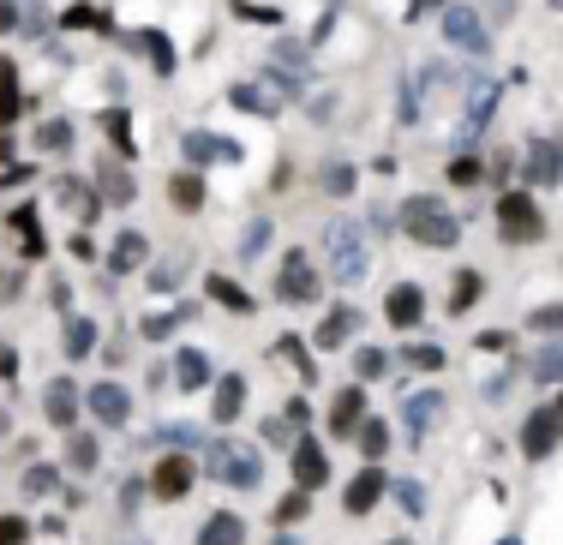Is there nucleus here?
Returning a JSON list of instances; mask_svg holds the SVG:
<instances>
[{
	"mask_svg": "<svg viewBox=\"0 0 563 545\" xmlns=\"http://www.w3.org/2000/svg\"><path fill=\"white\" fill-rule=\"evenodd\" d=\"M324 258H330V276H336V282H360V276L372 270L366 228H360V222H330V228H324Z\"/></svg>",
	"mask_w": 563,
	"mask_h": 545,
	"instance_id": "f257e3e1",
	"label": "nucleus"
},
{
	"mask_svg": "<svg viewBox=\"0 0 563 545\" xmlns=\"http://www.w3.org/2000/svg\"><path fill=\"white\" fill-rule=\"evenodd\" d=\"M402 228H408L420 246H456V240H462V222H456L438 198H408V204H402Z\"/></svg>",
	"mask_w": 563,
	"mask_h": 545,
	"instance_id": "f03ea898",
	"label": "nucleus"
},
{
	"mask_svg": "<svg viewBox=\"0 0 563 545\" xmlns=\"http://www.w3.org/2000/svg\"><path fill=\"white\" fill-rule=\"evenodd\" d=\"M498 222H504V240H510V246H522V240H540V234H546V222H540L534 198H522V192H504V198H498Z\"/></svg>",
	"mask_w": 563,
	"mask_h": 545,
	"instance_id": "7ed1b4c3",
	"label": "nucleus"
},
{
	"mask_svg": "<svg viewBox=\"0 0 563 545\" xmlns=\"http://www.w3.org/2000/svg\"><path fill=\"white\" fill-rule=\"evenodd\" d=\"M444 36H450L456 48H474V54H486V48H492L486 18H480L474 6H450V12H444Z\"/></svg>",
	"mask_w": 563,
	"mask_h": 545,
	"instance_id": "20e7f679",
	"label": "nucleus"
},
{
	"mask_svg": "<svg viewBox=\"0 0 563 545\" xmlns=\"http://www.w3.org/2000/svg\"><path fill=\"white\" fill-rule=\"evenodd\" d=\"M276 294H282V300H294V306H306V300H318V276H312V264H306L300 252H288V258H282V276H276Z\"/></svg>",
	"mask_w": 563,
	"mask_h": 545,
	"instance_id": "39448f33",
	"label": "nucleus"
},
{
	"mask_svg": "<svg viewBox=\"0 0 563 545\" xmlns=\"http://www.w3.org/2000/svg\"><path fill=\"white\" fill-rule=\"evenodd\" d=\"M216 474H222L228 486H258V456H252L246 444H222V450H216Z\"/></svg>",
	"mask_w": 563,
	"mask_h": 545,
	"instance_id": "423d86ee",
	"label": "nucleus"
},
{
	"mask_svg": "<svg viewBox=\"0 0 563 545\" xmlns=\"http://www.w3.org/2000/svg\"><path fill=\"white\" fill-rule=\"evenodd\" d=\"M558 432H563L558 408H540V414H528V426H522V450H528V456H552Z\"/></svg>",
	"mask_w": 563,
	"mask_h": 545,
	"instance_id": "0eeeda50",
	"label": "nucleus"
},
{
	"mask_svg": "<svg viewBox=\"0 0 563 545\" xmlns=\"http://www.w3.org/2000/svg\"><path fill=\"white\" fill-rule=\"evenodd\" d=\"M90 414L96 420H108V426H126V414H132V396L120 390V384H90Z\"/></svg>",
	"mask_w": 563,
	"mask_h": 545,
	"instance_id": "6e6552de",
	"label": "nucleus"
},
{
	"mask_svg": "<svg viewBox=\"0 0 563 545\" xmlns=\"http://www.w3.org/2000/svg\"><path fill=\"white\" fill-rule=\"evenodd\" d=\"M324 480H330V468H324V450H318L312 438H300V444H294V486H300V492H318Z\"/></svg>",
	"mask_w": 563,
	"mask_h": 545,
	"instance_id": "1a4fd4ad",
	"label": "nucleus"
},
{
	"mask_svg": "<svg viewBox=\"0 0 563 545\" xmlns=\"http://www.w3.org/2000/svg\"><path fill=\"white\" fill-rule=\"evenodd\" d=\"M150 492H156V498H168V504H174V498H186V492H192V462H186V456H168V462H156V480H150Z\"/></svg>",
	"mask_w": 563,
	"mask_h": 545,
	"instance_id": "9d476101",
	"label": "nucleus"
},
{
	"mask_svg": "<svg viewBox=\"0 0 563 545\" xmlns=\"http://www.w3.org/2000/svg\"><path fill=\"white\" fill-rule=\"evenodd\" d=\"M528 174H534L540 186H558L563 180V150L552 138H534V144H528Z\"/></svg>",
	"mask_w": 563,
	"mask_h": 545,
	"instance_id": "9b49d317",
	"label": "nucleus"
},
{
	"mask_svg": "<svg viewBox=\"0 0 563 545\" xmlns=\"http://www.w3.org/2000/svg\"><path fill=\"white\" fill-rule=\"evenodd\" d=\"M180 150H186V162H234V156H240L228 138H210V132H186Z\"/></svg>",
	"mask_w": 563,
	"mask_h": 545,
	"instance_id": "f8f14e48",
	"label": "nucleus"
},
{
	"mask_svg": "<svg viewBox=\"0 0 563 545\" xmlns=\"http://www.w3.org/2000/svg\"><path fill=\"white\" fill-rule=\"evenodd\" d=\"M420 312H426V294H420L414 282H402V288H390V324H402V330H414V324H420Z\"/></svg>",
	"mask_w": 563,
	"mask_h": 545,
	"instance_id": "ddd939ff",
	"label": "nucleus"
},
{
	"mask_svg": "<svg viewBox=\"0 0 563 545\" xmlns=\"http://www.w3.org/2000/svg\"><path fill=\"white\" fill-rule=\"evenodd\" d=\"M42 402H48V420H54V426H66V432H72V420H78V390H72V378H54V384H48V396H42Z\"/></svg>",
	"mask_w": 563,
	"mask_h": 545,
	"instance_id": "4468645a",
	"label": "nucleus"
},
{
	"mask_svg": "<svg viewBox=\"0 0 563 545\" xmlns=\"http://www.w3.org/2000/svg\"><path fill=\"white\" fill-rule=\"evenodd\" d=\"M378 498H384V474H378V468H366V474H360V480H354V486L342 492V504H348V516H366V510H372Z\"/></svg>",
	"mask_w": 563,
	"mask_h": 545,
	"instance_id": "2eb2a0df",
	"label": "nucleus"
},
{
	"mask_svg": "<svg viewBox=\"0 0 563 545\" xmlns=\"http://www.w3.org/2000/svg\"><path fill=\"white\" fill-rule=\"evenodd\" d=\"M354 330H360V312H354V306H336V312L318 324V348H342Z\"/></svg>",
	"mask_w": 563,
	"mask_h": 545,
	"instance_id": "dca6fc26",
	"label": "nucleus"
},
{
	"mask_svg": "<svg viewBox=\"0 0 563 545\" xmlns=\"http://www.w3.org/2000/svg\"><path fill=\"white\" fill-rule=\"evenodd\" d=\"M174 378H180V390H204V384H210V360L186 348V354L174 360Z\"/></svg>",
	"mask_w": 563,
	"mask_h": 545,
	"instance_id": "f3484780",
	"label": "nucleus"
},
{
	"mask_svg": "<svg viewBox=\"0 0 563 545\" xmlns=\"http://www.w3.org/2000/svg\"><path fill=\"white\" fill-rule=\"evenodd\" d=\"M240 534H246V528H240V516H210V522H204V534H198V545H240Z\"/></svg>",
	"mask_w": 563,
	"mask_h": 545,
	"instance_id": "a211bd4d",
	"label": "nucleus"
},
{
	"mask_svg": "<svg viewBox=\"0 0 563 545\" xmlns=\"http://www.w3.org/2000/svg\"><path fill=\"white\" fill-rule=\"evenodd\" d=\"M144 264V234H120V246H114V276H132Z\"/></svg>",
	"mask_w": 563,
	"mask_h": 545,
	"instance_id": "6ab92c4d",
	"label": "nucleus"
},
{
	"mask_svg": "<svg viewBox=\"0 0 563 545\" xmlns=\"http://www.w3.org/2000/svg\"><path fill=\"white\" fill-rule=\"evenodd\" d=\"M354 420H360V390H342L330 402V432H354Z\"/></svg>",
	"mask_w": 563,
	"mask_h": 545,
	"instance_id": "aec40b11",
	"label": "nucleus"
},
{
	"mask_svg": "<svg viewBox=\"0 0 563 545\" xmlns=\"http://www.w3.org/2000/svg\"><path fill=\"white\" fill-rule=\"evenodd\" d=\"M240 402H246V384H240V378H222V384H216V420H234Z\"/></svg>",
	"mask_w": 563,
	"mask_h": 545,
	"instance_id": "412c9836",
	"label": "nucleus"
},
{
	"mask_svg": "<svg viewBox=\"0 0 563 545\" xmlns=\"http://www.w3.org/2000/svg\"><path fill=\"white\" fill-rule=\"evenodd\" d=\"M168 198H174L180 210H198V204H204V180H198V174H180V180L168 186Z\"/></svg>",
	"mask_w": 563,
	"mask_h": 545,
	"instance_id": "4be33fe9",
	"label": "nucleus"
},
{
	"mask_svg": "<svg viewBox=\"0 0 563 545\" xmlns=\"http://www.w3.org/2000/svg\"><path fill=\"white\" fill-rule=\"evenodd\" d=\"M90 342H96V324H90V318H72V324H66V354H72V360H84V354H90Z\"/></svg>",
	"mask_w": 563,
	"mask_h": 545,
	"instance_id": "5701e85b",
	"label": "nucleus"
},
{
	"mask_svg": "<svg viewBox=\"0 0 563 545\" xmlns=\"http://www.w3.org/2000/svg\"><path fill=\"white\" fill-rule=\"evenodd\" d=\"M102 198H108V204H126V198H132V180H126L114 162L102 168Z\"/></svg>",
	"mask_w": 563,
	"mask_h": 545,
	"instance_id": "b1692460",
	"label": "nucleus"
},
{
	"mask_svg": "<svg viewBox=\"0 0 563 545\" xmlns=\"http://www.w3.org/2000/svg\"><path fill=\"white\" fill-rule=\"evenodd\" d=\"M12 228H18V252H30V258H36V252H42V234H36V216H30V210H18V216H12Z\"/></svg>",
	"mask_w": 563,
	"mask_h": 545,
	"instance_id": "393cba45",
	"label": "nucleus"
},
{
	"mask_svg": "<svg viewBox=\"0 0 563 545\" xmlns=\"http://www.w3.org/2000/svg\"><path fill=\"white\" fill-rule=\"evenodd\" d=\"M354 372H360V378H384V372H390V354H384V348H360V354H354Z\"/></svg>",
	"mask_w": 563,
	"mask_h": 545,
	"instance_id": "a878e982",
	"label": "nucleus"
},
{
	"mask_svg": "<svg viewBox=\"0 0 563 545\" xmlns=\"http://www.w3.org/2000/svg\"><path fill=\"white\" fill-rule=\"evenodd\" d=\"M36 138H42V150H54V156H60V150H72V126H66V120H48Z\"/></svg>",
	"mask_w": 563,
	"mask_h": 545,
	"instance_id": "bb28decb",
	"label": "nucleus"
},
{
	"mask_svg": "<svg viewBox=\"0 0 563 545\" xmlns=\"http://www.w3.org/2000/svg\"><path fill=\"white\" fill-rule=\"evenodd\" d=\"M210 294H216L222 306H234V312H246V288H240V282H228V276H210Z\"/></svg>",
	"mask_w": 563,
	"mask_h": 545,
	"instance_id": "cd10ccee",
	"label": "nucleus"
},
{
	"mask_svg": "<svg viewBox=\"0 0 563 545\" xmlns=\"http://www.w3.org/2000/svg\"><path fill=\"white\" fill-rule=\"evenodd\" d=\"M480 288H486V282H480L474 270H462V282H456V294H450V306H456V312H468V306L480 300Z\"/></svg>",
	"mask_w": 563,
	"mask_h": 545,
	"instance_id": "c85d7f7f",
	"label": "nucleus"
},
{
	"mask_svg": "<svg viewBox=\"0 0 563 545\" xmlns=\"http://www.w3.org/2000/svg\"><path fill=\"white\" fill-rule=\"evenodd\" d=\"M438 408H444V402H438V396H432V390H426V396H414V402H408V420H414V426H420V432H426V426H432V420H438Z\"/></svg>",
	"mask_w": 563,
	"mask_h": 545,
	"instance_id": "c756f323",
	"label": "nucleus"
},
{
	"mask_svg": "<svg viewBox=\"0 0 563 545\" xmlns=\"http://www.w3.org/2000/svg\"><path fill=\"white\" fill-rule=\"evenodd\" d=\"M66 462H72V468H84V474H90V468H96V444H90V438H84V432H72V444H66Z\"/></svg>",
	"mask_w": 563,
	"mask_h": 545,
	"instance_id": "7c9ffc66",
	"label": "nucleus"
},
{
	"mask_svg": "<svg viewBox=\"0 0 563 545\" xmlns=\"http://www.w3.org/2000/svg\"><path fill=\"white\" fill-rule=\"evenodd\" d=\"M234 102H240V108H252V114H270V108H276V96L252 90V84H234Z\"/></svg>",
	"mask_w": 563,
	"mask_h": 545,
	"instance_id": "2f4dec72",
	"label": "nucleus"
},
{
	"mask_svg": "<svg viewBox=\"0 0 563 545\" xmlns=\"http://www.w3.org/2000/svg\"><path fill=\"white\" fill-rule=\"evenodd\" d=\"M54 486H60V474H54V468H30V474H24V492H30V498H48Z\"/></svg>",
	"mask_w": 563,
	"mask_h": 545,
	"instance_id": "473e14b6",
	"label": "nucleus"
},
{
	"mask_svg": "<svg viewBox=\"0 0 563 545\" xmlns=\"http://www.w3.org/2000/svg\"><path fill=\"white\" fill-rule=\"evenodd\" d=\"M18 114V90H12V60H0V120Z\"/></svg>",
	"mask_w": 563,
	"mask_h": 545,
	"instance_id": "72a5a7b5",
	"label": "nucleus"
},
{
	"mask_svg": "<svg viewBox=\"0 0 563 545\" xmlns=\"http://www.w3.org/2000/svg\"><path fill=\"white\" fill-rule=\"evenodd\" d=\"M528 324H534V330H546V336H563V306H540Z\"/></svg>",
	"mask_w": 563,
	"mask_h": 545,
	"instance_id": "f704fd0d",
	"label": "nucleus"
},
{
	"mask_svg": "<svg viewBox=\"0 0 563 545\" xmlns=\"http://www.w3.org/2000/svg\"><path fill=\"white\" fill-rule=\"evenodd\" d=\"M324 186H330L336 198H342V192H354V168H348V162H336V168H324Z\"/></svg>",
	"mask_w": 563,
	"mask_h": 545,
	"instance_id": "c9c22d12",
	"label": "nucleus"
},
{
	"mask_svg": "<svg viewBox=\"0 0 563 545\" xmlns=\"http://www.w3.org/2000/svg\"><path fill=\"white\" fill-rule=\"evenodd\" d=\"M300 516H306V492H294V498L276 504V528H288V522H300Z\"/></svg>",
	"mask_w": 563,
	"mask_h": 545,
	"instance_id": "e433bc0d",
	"label": "nucleus"
},
{
	"mask_svg": "<svg viewBox=\"0 0 563 545\" xmlns=\"http://www.w3.org/2000/svg\"><path fill=\"white\" fill-rule=\"evenodd\" d=\"M534 378H563V342L558 348H546V354L534 360Z\"/></svg>",
	"mask_w": 563,
	"mask_h": 545,
	"instance_id": "4c0bfd02",
	"label": "nucleus"
},
{
	"mask_svg": "<svg viewBox=\"0 0 563 545\" xmlns=\"http://www.w3.org/2000/svg\"><path fill=\"white\" fill-rule=\"evenodd\" d=\"M360 444H366V456L378 462V456L390 450V432H384V426H366V432H360Z\"/></svg>",
	"mask_w": 563,
	"mask_h": 545,
	"instance_id": "58836bf2",
	"label": "nucleus"
},
{
	"mask_svg": "<svg viewBox=\"0 0 563 545\" xmlns=\"http://www.w3.org/2000/svg\"><path fill=\"white\" fill-rule=\"evenodd\" d=\"M450 180H456V186H480V162H468V156H462V162L450 168Z\"/></svg>",
	"mask_w": 563,
	"mask_h": 545,
	"instance_id": "ea45409f",
	"label": "nucleus"
},
{
	"mask_svg": "<svg viewBox=\"0 0 563 545\" xmlns=\"http://www.w3.org/2000/svg\"><path fill=\"white\" fill-rule=\"evenodd\" d=\"M66 24H72V30H84V24H102V12H96V6H72V12H66Z\"/></svg>",
	"mask_w": 563,
	"mask_h": 545,
	"instance_id": "a19ab883",
	"label": "nucleus"
},
{
	"mask_svg": "<svg viewBox=\"0 0 563 545\" xmlns=\"http://www.w3.org/2000/svg\"><path fill=\"white\" fill-rule=\"evenodd\" d=\"M0 545H24V522H18V516L0 522Z\"/></svg>",
	"mask_w": 563,
	"mask_h": 545,
	"instance_id": "79ce46f5",
	"label": "nucleus"
},
{
	"mask_svg": "<svg viewBox=\"0 0 563 545\" xmlns=\"http://www.w3.org/2000/svg\"><path fill=\"white\" fill-rule=\"evenodd\" d=\"M108 132H114V144H120V150H132V132H126V114H108Z\"/></svg>",
	"mask_w": 563,
	"mask_h": 545,
	"instance_id": "37998d69",
	"label": "nucleus"
},
{
	"mask_svg": "<svg viewBox=\"0 0 563 545\" xmlns=\"http://www.w3.org/2000/svg\"><path fill=\"white\" fill-rule=\"evenodd\" d=\"M174 324H180V318H144V336H150V342H162Z\"/></svg>",
	"mask_w": 563,
	"mask_h": 545,
	"instance_id": "c03bdc74",
	"label": "nucleus"
},
{
	"mask_svg": "<svg viewBox=\"0 0 563 545\" xmlns=\"http://www.w3.org/2000/svg\"><path fill=\"white\" fill-rule=\"evenodd\" d=\"M414 366H420V372H438V366H444V354H438V348H414Z\"/></svg>",
	"mask_w": 563,
	"mask_h": 545,
	"instance_id": "a18cd8bd",
	"label": "nucleus"
},
{
	"mask_svg": "<svg viewBox=\"0 0 563 545\" xmlns=\"http://www.w3.org/2000/svg\"><path fill=\"white\" fill-rule=\"evenodd\" d=\"M516 12V0H480V18H510Z\"/></svg>",
	"mask_w": 563,
	"mask_h": 545,
	"instance_id": "49530a36",
	"label": "nucleus"
},
{
	"mask_svg": "<svg viewBox=\"0 0 563 545\" xmlns=\"http://www.w3.org/2000/svg\"><path fill=\"white\" fill-rule=\"evenodd\" d=\"M150 60H156L162 72H168V60H174V54H168V42H162V36H150Z\"/></svg>",
	"mask_w": 563,
	"mask_h": 545,
	"instance_id": "de8ad7c7",
	"label": "nucleus"
},
{
	"mask_svg": "<svg viewBox=\"0 0 563 545\" xmlns=\"http://www.w3.org/2000/svg\"><path fill=\"white\" fill-rule=\"evenodd\" d=\"M0 378H12V348L0 342Z\"/></svg>",
	"mask_w": 563,
	"mask_h": 545,
	"instance_id": "09e8293b",
	"label": "nucleus"
},
{
	"mask_svg": "<svg viewBox=\"0 0 563 545\" xmlns=\"http://www.w3.org/2000/svg\"><path fill=\"white\" fill-rule=\"evenodd\" d=\"M426 6H432V0H414V12H426Z\"/></svg>",
	"mask_w": 563,
	"mask_h": 545,
	"instance_id": "8fccbe9b",
	"label": "nucleus"
},
{
	"mask_svg": "<svg viewBox=\"0 0 563 545\" xmlns=\"http://www.w3.org/2000/svg\"><path fill=\"white\" fill-rule=\"evenodd\" d=\"M0 438H6V414H0Z\"/></svg>",
	"mask_w": 563,
	"mask_h": 545,
	"instance_id": "3c124183",
	"label": "nucleus"
},
{
	"mask_svg": "<svg viewBox=\"0 0 563 545\" xmlns=\"http://www.w3.org/2000/svg\"><path fill=\"white\" fill-rule=\"evenodd\" d=\"M558 420H563V402H558Z\"/></svg>",
	"mask_w": 563,
	"mask_h": 545,
	"instance_id": "603ef678",
	"label": "nucleus"
},
{
	"mask_svg": "<svg viewBox=\"0 0 563 545\" xmlns=\"http://www.w3.org/2000/svg\"><path fill=\"white\" fill-rule=\"evenodd\" d=\"M552 6H563V0H552Z\"/></svg>",
	"mask_w": 563,
	"mask_h": 545,
	"instance_id": "864d4df0",
	"label": "nucleus"
},
{
	"mask_svg": "<svg viewBox=\"0 0 563 545\" xmlns=\"http://www.w3.org/2000/svg\"><path fill=\"white\" fill-rule=\"evenodd\" d=\"M276 545H288V540H276Z\"/></svg>",
	"mask_w": 563,
	"mask_h": 545,
	"instance_id": "5fc2aeb1",
	"label": "nucleus"
}]
</instances>
